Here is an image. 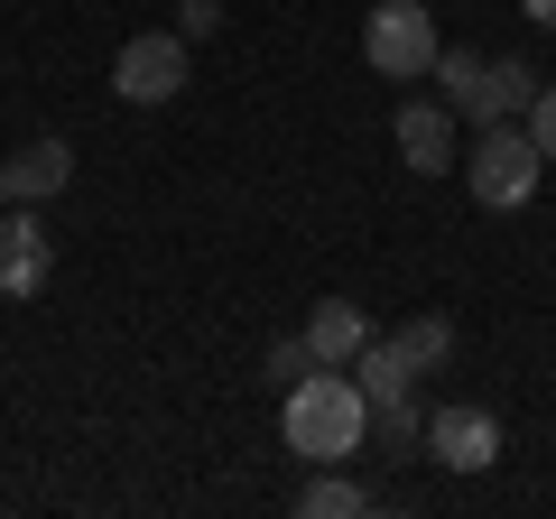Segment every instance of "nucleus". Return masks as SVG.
I'll return each instance as SVG.
<instances>
[{
  "instance_id": "nucleus-10",
  "label": "nucleus",
  "mask_w": 556,
  "mask_h": 519,
  "mask_svg": "<svg viewBox=\"0 0 556 519\" xmlns=\"http://www.w3.org/2000/svg\"><path fill=\"white\" fill-rule=\"evenodd\" d=\"M353 380H362V400L371 408H390V400H417V362L399 353V334H371L353 353Z\"/></svg>"
},
{
  "instance_id": "nucleus-8",
  "label": "nucleus",
  "mask_w": 556,
  "mask_h": 519,
  "mask_svg": "<svg viewBox=\"0 0 556 519\" xmlns=\"http://www.w3.org/2000/svg\"><path fill=\"white\" fill-rule=\"evenodd\" d=\"M47 288V223L38 204H0V298H38Z\"/></svg>"
},
{
  "instance_id": "nucleus-19",
  "label": "nucleus",
  "mask_w": 556,
  "mask_h": 519,
  "mask_svg": "<svg viewBox=\"0 0 556 519\" xmlns=\"http://www.w3.org/2000/svg\"><path fill=\"white\" fill-rule=\"evenodd\" d=\"M0 204H10V177H0Z\"/></svg>"
},
{
  "instance_id": "nucleus-18",
  "label": "nucleus",
  "mask_w": 556,
  "mask_h": 519,
  "mask_svg": "<svg viewBox=\"0 0 556 519\" xmlns=\"http://www.w3.org/2000/svg\"><path fill=\"white\" fill-rule=\"evenodd\" d=\"M519 10H529V20H538V28H556V0H519Z\"/></svg>"
},
{
  "instance_id": "nucleus-9",
  "label": "nucleus",
  "mask_w": 556,
  "mask_h": 519,
  "mask_svg": "<svg viewBox=\"0 0 556 519\" xmlns=\"http://www.w3.org/2000/svg\"><path fill=\"white\" fill-rule=\"evenodd\" d=\"M0 177H10V204H56L65 177H75V149H65V140H28Z\"/></svg>"
},
{
  "instance_id": "nucleus-1",
  "label": "nucleus",
  "mask_w": 556,
  "mask_h": 519,
  "mask_svg": "<svg viewBox=\"0 0 556 519\" xmlns=\"http://www.w3.org/2000/svg\"><path fill=\"white\" fill-rule=\"evenodd\" d=\"M278 436L298 464H353L371 436V400H362L353 371H306L288 400H278Z\"/></svg>"
},
{
  "instance_id": "nucleus-5",
  "label": "nucleus",
  "mask_w": 556,
  "mask_h": 519,
  "mask_svg": "<svg viewBox=\"0 0 556 519\" xmlns=\"http://www.w3.org/2000/svg\"><path fill=\"white\" fill-rule=\"evenodd\" d=\"M427 455L445 473H482V464H501V418L482 400H437L427 408Z\"/></svg>"
},
{
  "instance_id": "nucleus-15",
  "label": "nucleus",
  "mask_w": 556,
  "mask_h": 519,
  "mask_svg": "<svg viewBox=\"0 0 556 519\" xmlns=\"http://www.w3.org/2000/svg\"><path fill=\"white\" fill-rule=\"evenodd\" d=\"M306 371H325V362H316V343H306V334H278V343H269V380H288V390H298Z\"/></svg>"
},
{
  "instance_id": "nucleus-3",
  "label": "nucleus",
  "mask_w": 556,
  "mask_h": 519,
  "mask_svg": "<svg viewBox=\"0 0 556 519\" xmlns=\"http://www.w3.org/2000/svg\"><path fill=\"white\" fill-rule=\"evenodd\" d=\"M437 20H427V0H380L371 20H362V65L390 84H427L437 75Z\"/></svg>"
},
{
  "instance_id": "nucleus-17",
  "label": "nucleus",
  "mask_w": 556,
  "mask_h": 519,
  "mask_svg": "<svg viewBox=\"0 0 556 519\" xmlns=\"http://www.w3.org/2000/svg\"><path fill=\"white\" fill-rule=\"evenodd\" d=\"M223 28V0H177V38L195 47V38H214Z\"/></svg>"
},
{
  "instance_id": "nucleus-6",
  "label": "nucleus",
  "mask_w": 556,
  "mask_h": 519,
  "mask_svg": "<svg viewBox=\"0 0 556 519\" xmlns=\"http://www.w3.org/2000/svg\"><path fill=\"white\" fill-rule=\"evenodd\" d=\"M538 84H547V75H538L529 56H482V75L455 93V121H473V130H482V121H519Z\"/></svg>"
},
{
  "instance_id": "nucleus-4",
  "label": "nucleus",
  "mask_w": 556,
  "mask_h": 519,
  "mask_svg": "<svg viewBox=\"0 0 556 519\" xmlns=\"http://www.w3.org/2000/svg\"><path fill=\"white\" fill-rule=\"evenodd\" d=\"M112 93L139 102V112L177 102V93H186V38H177V28H139V38H121V56H112Z\"/></svg>"
},
{
  "instance_id": "nucleus-2",
  "label": "nucleus",
  "mask_w": 556,
  "mask_h": 519,
  "mask_svg": "<svg viewBox=\"0 0 556 519\" xmlns=\"http://www.w3.org/2000/svg\"><path fill=\"white\" fill-rule=\"evenodd\" d=\"M455 167H464V186H473L482 214H510V204H529L538 177H547V159H538V140L519 130V121H482V140L464 149Z\"/></svg>"
},
{
  "instance_id": "nucleus-7",
  "label": "nucleus",
  "mask_w": 556,
  "mask_h": 519,
  "mask_svg": "<svg viewBox=\"0 0 556 519\" xmlns=\"http://www.w3.org/2000/svg\"><path fill=\"white\" fill-rule=\"evenodd\" d=\"M390 130H399V159H408L417 177H445V167L464 159V149H455V102H445V93L437 102H399Z\"/></svg>"
},
{
  "instance_id": "nucleus-12",
  "label": "nucleus",
  "mask_w": 556,
  "mask_h": 519,
  "mask_svg": "<svg viewBox=\"0 0 556 519\" xmlns=\"http://www.w3.org/2000/svg\"><path fill=\"white\" fill-rule=\"evenodd\" d=\"M362 510H371V492H362L343 464H316V482L298 492V519H362Z\"/></svg>"
},
{
  "instance_id": "nucleus-11",
  "label": "nucleus",
  "mask_w": 556,
  "mask_h": 519,
  "mask_svg": "<svg viewBox=\"0 0 556 519\" xmlns=\"http://www.w3.org/2000/svg\"><path fill=\"white\" fill-rule=\"evenodd\" d=\"M306 343H316V362H325V371H353V353L371 343V316H362L353 298H325L316 316H306Z\"/></svg>"
},
{
  "instance_id": "nucleus-14",
  "label": "nucleus",
  "mask_w": 556,
  "mask_h": 519,
  "mask_svg": "<svg viewBox=\"0 0 556 519\" xmlns=\"http://www.w3.org/2000/svg\"><path fill=\"white\" fill-rule=\"evenodd\" d=\"M399 353L417 362V380H437L445 362H455V316H437V306H427V316H408V325H399Z\"/></svg>"
},
{
  "instance_id": "nucleus-16",
  "label": "nucleus",
  "mask_w": 556,
  "mask_h": 519,
  "mask_svg": "<svg viewBox=\"0 0 556 519\" xmlns=\"http://www.w3.org/2000/svg\"><path fill=\"white\" fill-rule=\"evenodd\" d=\"M519 130H529V140H538V159L556 167V84H538V93H529V112H519Z\"/></svg>"
},
{
  "instance_id": "nucleus-13",
  "label": "nucleus",
  "mask_w": 556,
  "mask_h": 519,
  "mask_svg": "<svg viewBox=\"0 0 556 519\" xmlns=\"http://www.w3.org/2000/svg\"><path fill=\"white\" fill-rule=\"evenodd\" d=\"M417 445H427V418H417V400L371 408V436H362V455H390V464H408Z\"/></svg>"
}]
</instances>
